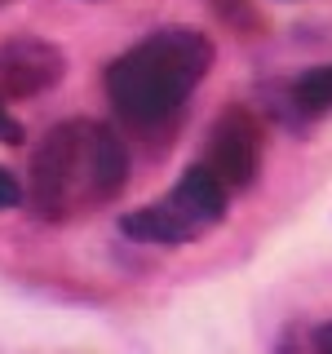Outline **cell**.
Segmentation results:
<instances>
[{"label":"cell","instance_id":"6da1fadb","mask_svg":"<svg viewBox=\"0 0 332 354\" xmlns=\"http://www.w3.org/2000/svg\"><path fill=\"white\" fill-rule=\"evenodd\" d=\"M129 186V147L120 129L93 115L53 124L31 147L22 204L36 221H80L116 204Z\"/></svg>","mask_w":332,"mask_h":354},{"label":"cell","instance_id":"7a4b0ae2","mask_svg":"<svg viewBox=\"0 0 332 354\" xmlns=\"http://www.w3.org/2000/svg\"><path fill=\"white\" fill-rule=\"evenodd\" d=\"M217 62L208 31L164 22L107 62L102 88L129 133H169Z\"/></svg>","mask_w":332,"mask_h":354},{"label":"cell","instance_id":"3957f363","mask_svg":"<svg viewBox=\"0 0 332 354\" xmlns=\"http://www.w3.org/2000/svg\"><path fill=\"white\" fill-rule=\"evenodd\" d=\"M230 199L235 195L195 160L160 199L138 204L133 213L120 217V235L147 243V248H182V243L213 235L230 213Z\"/></svg>","mask_w":332,"mask_h":354},{"label":"cell","instance_id":"277c9868","mask_svg":"<svg viewBox=\"0 0 332 354\" xmlns=\"http://www.w3.org/2000/svg\"><path fill=\"white\" fill-rule=\"evenodd\" d=\"M261 160H266V124L252 106L230 102L226 111H217L213 124L204 133V164L208 173L226 186L230 195L252 191V182L261 177Z\"/></svg>","mask_w":332,"mask_h":354},{"label":"cell","instance_id":"5b68a950","mask_svg":"<svg viewBox=\"0 0 332 354\" xmlns=\"http://www.w3.org/2000/svg\"><path fill=\"white\" fill-rule=\"evenodd\" d=\"M66 75V53L58 40L22 31V36L0 40V97L5 102H27L49 88H58Z\"/></svg>","mask_w":332,"mask_h":354},{"label":"cell","instance_id":"8992f818","mask_svg":"<svg viewBox=\"0 0 332 354\" xmlns=\"http://www.w3.org/2000/svg\"><path fill=\"white\" fill-rule=\"evenodd\" d=\"M288 106L297 120H319L332 111V62L306 66L302 75H293L288 84Z\"/></svg>","mask_w":332,"mask_h":354},{"label":"cell","instance_id":"52a82bcc","mask_svg":"<svg viewBox=\"0 0 332 354\" xmlns=\"http://www.w3.org/2000/svg\"><path fill=\"white\" fill-rule=\"evenodd\" d=\"M275 354H319V350H315V337H310L306 324H288L279 332V341H275Z\"/></svg>","mask_w":332,"mask_h":354},{"label":"cell","instance_id":"ba28073f","mask_svg":"<svg viewBox=\"0 0 332 354\" xmlns=\"http://www.w3.org/2000/svg\"><path fill=\"white\" fill-rule=\"evenodd\" d=\"M22 204V177H14L0 164V213H9V208H18Z\"/></svg>","mask_w":332,"mask_h":354},{"label":"cell","instance_id":"9c48e42d","mask_svg":"<svg viewBox=\"0 0 332 354\" xmlns=\"http://www.w3.org/2000/svg\"><path fill=\"white\" fill-rule=\"evenodd\" d=\"M18 138H22V124H18L14 115H9V102L0 97V142H5V147H14Z\"/></svg>","mask_w":332,"mask_h":354},{"label":"cell","instance_id":"30bf717a","mask_svg":"<svg viewBox=\"0 0 332 354\" xmlns=\"http://www.w3.org/2000/svg\"><path fill=\"white\" fill-rule=\"evenodd\" d=\"M310 337H315V350L319 354H332V319H328V324H315V328H310Z\"/></svg>","mask_w":332,"mask_h":354},{"label":"cell","instance_id":"8fae6325","mask_svg":"<svg viewBox=\"0 0 332 354\" xmlns=\"http://www.w3.org/2000/svg\"><path fill=\"white\" fill-rule=\"evenodd\" d=\"M9 5H18V0H0V9H9Z\"/></svg>","mask_w":332,"mask_h":354}]
</instances>
